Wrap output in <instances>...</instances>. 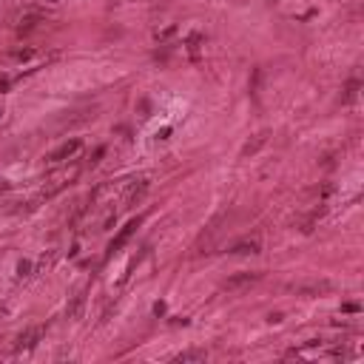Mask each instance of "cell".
I'll return each instance as SVG.
<instances>
[{
  "label": "cell",
  "mask_w": 364,
  "mask_h": 364,
  "mask_svg": "<svg viewBox=\"0 0 364 364\" xmlns=\"http://www.w3.org/2000/svg\"><path fill=\"white\" fill-rule=\"evenodd\" d=\"M43 333H46V327H43V324L26 327V330H23V333L15 339V347H12V350H15V353H26V350H35V347H37V342L43 339Z\"/></svg>",
  "instance_id": "obj_1"
},
{
  "label": "cell",
  "mask_w": 364,
  "mask_h": 364,
  "mask_svg": "<svg viewBox=\"0 0 364 364\" xmlns=\"http://www.w3.org/2000/svg\"><path fill=\"white\" fill-rule=\"evenodd\" d=\"M77 174H80V168H65V171L54 174V177L49 179V185L43 188V196L49 200V196H54L57 191H63L65 185H72V179H77Z\"/></svg>",
  "instance_id": "obj_2"
},
{
  "label": "cell",
  "mask_w": 364,
  "mask_h": 364,
  "mask_svg": "<svg viewBox=\"0 0 364 364\" xmlns=\"http://www.w3.org/2000/svg\"><path fill=\"white\" fill-rule=\"evenodd\" d=\"M148 185H151V182H148L145 177H143V179H131L128 188H125V193H122V205H125V208L137 205V202H140L145 193H148Z\"/></svg>",
  "instance_id": "obj_3"
},
{
  "label": "cell",
  "mask_w": 364,
  "mask_h": 364,
  "mask_svg": "<svg viewBox=\"0 0 364 364\" xmlns=\"http://www.w3.org/2000/svg\"><path fill=\"white\" fill-rule=\"evenodd\" d=\"M80 148H83V143L80 140H69V143H63L60 148H54L49 154V162L51 165H60V162H65V159H72V157H77L80 154Z\"/></svg>",
  "instance_id": "obj_4"
},
{
  "label": "cell",
  "mask_w": 364,
  "mask_h": 364,
  "mask_svg": "<svg viewBox=\"0 0 364 364\" xmlns=\"http://www.w3.org/2000/svg\"><path fill=\"white\" fill-rule=\"evenodd\" d=\"M256 279H259V273H236V276H230L228 282H225V290L239 293V290H245V287H250Z\"/></svg>",
  "instance_id": "obj_5"
},
{
  "label": "cell",
  "mask_w": 364,
  "mask_h": 364,
  "mask_svg": "<svg viewBox=\"0 0 364 364\" xmlns=\"http://www.w3.org/2000/svg\"><path fill=\"white\" fill-rule=\"evenodd\" d=\"M259 250H262L259 239H239L230 245V253H236V256H256Z\"/></svg>",
  "instance_id": "obj_6"
},
{
  "label": "cell",
  "mask_w": 364,
  "mask_h": 364,
  "mask_svg": "<svg viewBox=\"0 0 364 364\" xmlns=\"http://www.w3.org/2000/svg\"><path fill=\"white\" fill-rule=\"evenodd\" d=\"M83 305H86V287H80V290L72 293L69 307H65V316H69V319H80V313H83Z\"/></svg>",
  "instance_id": "obj_7"
},
{
  "label": "cell",
  "mask_w": 364,
  "mask_h": 364,
  "mask_svg": "<svg viewBox=\"0 0 364 364\" xmlns=\"http://www.w3.org/2000/svg\"><path fill=\"white\" fill-rule=\"evenodd\" d=\"M40 23H43V17L37 15V12H29V15H23L20 20H17V35H29V31H35Z\"/></svg>",
  "instance_id": "obj_8"
},
{
  "label": "cell",
  "mask_w": 364,
  "mask_h": 364,
  "mask_svg": "<svg viewBox=\"0 0 364 364\" xmlns=\"http://www.w3.org/2000/svg\"><path fill=\"white\" fill-rule=\"evenodd\" d=\"M293 290L299 293V296H319V293L330 290V282H307V285H296Z\"/></svg>",
  "instance_id": "obj_9"
},
{
  "label": "cell",
  "mask_w": 364,
  "mask_h": 364,
  "mask_svg": "<svg viewBox=\"0 0 364 364\" xmlns=\"http://www.w3.org/2000/svg\"><path fill=\"white\" fill-rule=\"evenodd\" d=\"M137 225H140V222H128V225H125V228H122L120 230V234H117V239H114V242H111V248H108V250H111V253H117V250H120L122 248V245H125V242H128V239H131V234H134V230H137Z\"/></svg>",
  "instance_id": "obj_10"
},
{
  "label": "cell",
  "mask_w": 364,
  "mask_h": 364,
  "mask_svg": "<svg viewBox=\"0 0 364 364\" xmlns=\"http://www.w3.org/2000/svg\"><path fill=\"white\" fill-rule=\"evenodd\" d=\"M205 358H208L205 350H185V353L174 356V361H179V364H191V361H205Z\"/></svg>",
  "instance_id": "obj_11"
},
{
  "label": "cell",
  "mask_w": 364,
  "mask_h": 364,
  "mask_svg": "<svg viewBox=\"0 0 364 364\" xmlns=\"http://www.w3.org/2000/svg\"><path fill=\"white\" fill-rule=\"evenodd\" d=\"M268 143V134H256V140H253V143H248L242 148V157H250V154H256L259 148H262V145Z\"/></svg>",
  "instance_id": "obj_12"
},
{
  "label": "cell",
  "mask_w": 364,
  "mask_h": 364,
  "mask_svg": "<svg viewBox=\"0 0 364 364\" xmlns=\"http://www.w3.org/2000/svg\"><path fill=\"white\" fill-rule=\"evenodd\" d=\"M358 94V83L353 80V83H347V88H344V103H353Z\"/></svg>",
  "instance_id": "obj_13"
},
{
  "label": "cell",
  "mask_w": 364,
  "mask_h": 364,
  "mask_svg": "<svg viewBox=\"0 0 364 364\" xmlns=\"http://www.w3.org/2000/svg\"><path fill=\"white\" fill-rule=\"evenodd\" d=\"M200 43H202V35H200V31H193V35L188 37V51H196V49H200Z\"/></svg>",
  "instance_id": "obj_14"
},
{
  "label": "cell",
  "mask_w": 364,
  "mask_h": 364,
  "mask_svg": "<svg viewBox=\"0 0 364 364\" xmlns=\"http://www.w3.org/2000/svg\"><path fill=\"white\" fill-rule=\"evenodd\" d=\"M29 271H31L29 262H20V264H17V273H20V276H29Z\"/></svg>",
  "instance_id": "obj_15"
},
{
  "label": "cell",
  "mask_w": 364,
  "mask_h": 364,
  "mask_svg": "<svg viewBox=\"0 0 364 364\" xmlns=\"http://www.w3.org/2000/svg\"><path fill=\"white\" fill-rule=\"evenodd\" d=\"M342 310H344V313H358V305H356V302H347Z\"/></svg>",
  "instance_id": "obj_16"
},
{
  "label": "cell",
  "mask_w": 364,
  "mask_h": 364,
  "mask_svg": "<svg viewBox=\"0 0 364 364\" xmlns=\"http://www.w3.org/2000/svg\"><path fill=\"white\" fill-rule=\"evenodd\" d=\"M12 57H15V60H29V57H31V51H29V49H26V51H15Z\"/></svg>",
  "instance_id": "obj_17"
},
{
  "label": "cell",
  "mask_w": 364,
  "mask_h": 364,
  "mask_svg": "<svg viewBox=\"0 0 364 364\" xmlns=\"http://www.w3.org/2000/svg\"><path fill=\"white\" fill-rule=\"evenodd\" d=\"M174 31H177V29H174V26H168L165 31H159V35H157V40H165V37H171Z\"/></svg>",
  "instance_id": "obj_18"
},
{
  "label": "cell",
  "mask_w": 364,
  "mask_h": 364,
  "mask_svg": "<svg viewBox=\"0 0 364 364\" xmlns=\"http://www.w3.org/2000/svg\"><path fill=\"white\" fill-rule=\"evenodd\" d=\"M154 313H157V316L165 313V305H162V302H157V305H154Z\"/></svg>",
  "instance_id": "obj_19"
},
{
  "label": "cell",
  "mask_w": 364,
  "mask_h": 364,
  "mask_svg": "<svg viewBox=\"0 0 364 364\" xmlns=\"http://www.w3.org/2000/svg\"><path fill=\"white\" fill-rule=\"evenodd\" d=\"M3 88H9V80H0V91H3Z\"/></svg>",
  "instance_id": "obj_20"
},
{
  "label": "cell",
  "mask_w": 364,
  "mask_h": 364,
  "mask_svg": "<svg viewBox=\"0 0 364 364\" xmlns=\"http://www.w3.org/2000/svg\"><path fill=\"white\" fill-rule=\"evenodd\" d=\"M0 188H3V179H0Z\"/></svg>",
  "instance_id": "obj_21"
}]
</instances>
